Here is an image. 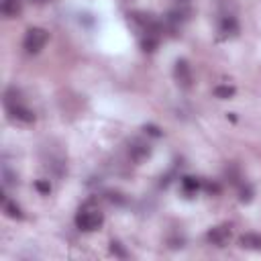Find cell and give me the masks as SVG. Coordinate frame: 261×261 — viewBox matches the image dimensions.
<instances>
[{
  "instance_id": "10",
  "label": "cell",
  "mask_w": 261,
  "mask_h": 261,
  "mask_svg": "<svg viewBox=\"0 0 261 261\" xmlns=\"http://www.w3.org/2000/svg\"><path fill=\"white\" fill-rule=\"evenodd\" d=\"M214 96L220 98V100L233 98V96H235V88H233V86H216V88H214Z\"/></svg>"
},
{
  "instance_id": "16",
  "label": "cell",
  "mask_w": 261,
  "mask_h": 261,
  "mask_svg": "<svg viewBox=\"0 0 261 261\" xmlns=\"http://www.w3.org/2000/svg\"><path fill=\"white\" fill-rule=\"evenodd\" d=\"M145 130L149 135H153V137H161V130H159V126H155V124H145Z\"/></svg>"
},
{
  "instance_id": "3",
  "label": "cell",
  "mask_w": 261,
  "mask_h": 261,
  "mask_svg": "<svg viewBox=\"0 0 261 261\" xmlns=\"http://www.w3.org/2000/svg\"><path fill=\"white\" fill-rule=\"evenodd\" d=\"M174 76H176V82H178L180 88H184V90L192 88V68L188 65L186 59H178V61H176Z\"/></svg>"
},
{
  "instance_id": "2",
  "label": "cell",
  "mask_w": 261,
  "mask_h": 261,
  "mask_svg": "<svg viewBox=\"0 0 261 261\" xmlns=\"http://www.w3.org/2000/svg\"><path fill=\"white\" fill-rule=\"evenodd\" d=\"M47 43V31L41 27H33L25 33V39H23V47L29 53H39Z\"/></svg>"
},
{
  "instance_id": "13",
  "label": "cell",
  "mask_w": 261,
  "mask_h": 261,
  "mask_svg": "<svg viewBox=\"0 0 261 261\" xmlns=\"http://www.w3.org/2000/svg\"><path fill=\"white\" fill-rule=\"evenodd\" d=\"M182 186H184V190L186 192H196V190H198V180H196V178H190V176H186L184 180H182Z\"/></svg>"
},
{
  "instance_id": "9",
  "label": "cell",
  "mask_w": 261,
  "mask_h": 261,
  "mask_svg": "<svg viewBox=\"0 0 261 261\" xmlns=\"http://www.w3.org/2000/svg\"><path fill=\"white\" fill-rule=\"evenodd\" d=\"M0 11H3L5 17L13 19L21 13V0H3V7H0Z\"/></svg>"
},
{
  "instance_id": "17",
  "label": "cell",
  "mask_w": 261,
  "mask_h": 261,
  "mask_svg": "<svg viewBox=\"0 0 261 261\" xmlns=\"http://www.w3.org/2000/svg\"><path fill=\"white\" fill-rule=\"evenodd\" d=\"M241 200H243V202H249V200H251V190H243V192H241Z\"/></svg>"
},
{
  "instance_id": "6",
  "label": "cell",
  "mask_w": 261,
  "mask_h": 261,
  "mask_svg": "<svg viewBox=\"0 0 261 261\" xmlns=\"http://www.w3.org/2000/svg\"><path fill=\"white\" fill-rule=\"evenodd\" d=\"M128 155H130V159H133V161L141 163L143 159H147L151 155V149H149V145H145L141 141H133V143H130V147H128Z\"/></svg>"
},
{
  "instance_id": "8",
  "label": "cell",
  "mask_w": 261,
  "mask_h": 261,
  "mask_svg": "<svg viewBox=\"0 0 261 261\" xmlns=\"http://www.w3.org/2000/svg\"><path fill=\"white\" fill-rule=\"evenodd\" d=\"M220 33L224 37H233L239 33V23L235 17H224L222 23H220Z\"/></svg>"
},
{
  "instance_id": "12",
  "label": "cell",
  "mask_w": 261,
  "mask_h": 261,
  "mask_svg": "<svg viewBox=\"0 0 261 261\" xmlns=\"http://www.w3.org/2000/svg\"><path fill=\"white\" fill-rule=\"evenodd\" d=\"M157 43H159L157 35H153V33H147V37L143 39V49H145V51H155Z\"/></svg>"
},
{
  "instance_id": "7",
  "label": "cell",
  "mask_w": 261,
  "mask_h": 261,
  "mask_svg": "<svg viewBox=\"0 0 261 261\" xmlns=\"http://www.w3.org/2000/svg\"><path fill=\"white\" fill-rule=\"evenodd\" d=\"M239 243H241L243 249L259 251L261 249V235H257V233H245V235H241Z\"/></svg>"
},
{
  "instance_id": "5",
  "label": "cell",
  "mask_w": 261,
  "mask_h": 261,
  "mask_svg": "<svg viewBox=\"0 0 261 261\" xmlns=\"http://www.w3.org/2000/svg\"><path fill=\"white\" fill-rule=\"evenodd\" d=\"M9 112L13 118L21 120V122H33L35 120V112L31 108H27L23 102H17V104H9Z\"/></svg>"
},
{
  "instance_id": "1",
  "label": "cell",
  "mask_w": 261,
  "mask_h": 261,
  "mask_svg": "<svg viewBox=\"0 0 261 261\" xmlns=\"http://www.w3.org/2000/svg\"><path fill=\"white\" fill-rule=\"evenodd\" d=\"M102 220H104L102 212L98 210V208H90V206L82 208V210L76 214V224H78V228H80V231H86V233L96 231V228L102 224Z\"/></svg>"
},
{
  "instance_id": "11",
  "label": "cell",
  "mask_w": 261,
  "mask_h": 261,
  "mask_svg": "<svg viewBox=\"0 0 261 261\" xmlns=\"http://www.w3.org/2000/svg\"><path fill=\"white\" fill-rule=\"evenodd\" d=\"M5 212H7V216H11V218H23L21 208H19L15 202H11V200H5Z\"/></svg>"
},
{
  "instance_id": "4",
  "label": "cell",
  "mask_w": 261,
  "mask_h": 261,
  "mask_svg": "<svg viewBox=\"0 0 261 261\" xmlns=\"http://www.w3.org/2000/svg\"><path fill=\"white\" fill-rule=\"evenodd\" d=\"M206 239H208L212 245H216V247H224V243H228V239H231V226L222 224V226L210 228L208 235H206Z\"/></svg>"
},
{
  "instance_id": "14",
  "label": "cell",
  "mask_w": 261,
  "mask_h": 261,
  "mask_svg": "<svg viewBox=\"0 0 261 261\" xmlns=\"http://www.w3.org/2000/svg\"><path fill=\"white\" fill-rule=\"evenodd\" d=\"M110 253L112 255H116V257H120V259H126V251L122 249V245L120 243H116V241H112L110 243Z\"/></svg>"
},
{
  "instance_id": "15",
  "label": "cell",
  "mask_w": 261,
  "mask_h": 261,
  "mask_svg": "<svg viewBox=\"0 0 261 261\" xmlns=\"http://www.w3.org/2000/svg\"><path fill=\"white\" fill-rule=\"evenodd\" d=\"M35 188H37L41 194H49V192H51V184H49L47 180H37V182H35Z\"/></svg>"
}]
</instances>
